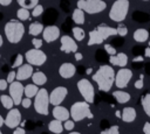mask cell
<instances>
[{
    "instance_id": "obj_1",
    "label": "cell",
    "mask_w": 150,
    "mask_h": 134,
    "mask_svg": "<svg viewBox=\"0 0 150 134\" xmlns=\"http://www.w3.org/2000/svg\"><path fill=\"white\" fill-rule=\"evenodd\" d=\"M93 80L97 84V87L102 92L110 91L112 84L115 83V71L112 66L103 64L101 65L97 71L93 75Z\"/></svg>"
},
{
    "instance_id": "obj_2",
    "label": "cell",
    "mask_w": 150,
    "mask_h": 134,
    "mask_svg": "<svg viewBox=\"0 0 150 134\" xmlns=\"http://www.w3.org/2000/svg\"><path fill=\"white\" fill-rule=\"evenodd\" d=\"M5 35L9 43H19L25 34V26L19 20H11L5 24Z\"/></svg>"
},
{
    "instance_id": "obj_3",
    "label": "cell",
    "mask_w": 150,
    "mask_h": 134,
    "mask_svg": "<svg viewBox=\"0 0 150 134\" xmlns=\"http://www.w3.org/2000/svg\"><path fill=\"white\" fill-rule=\"evenodd\" d=\"M129 0H116L109 12V17L111 21L122 22L125 20L129 12Z\"/></svg>"
},
{
    "instance_id": "obj_4",
    "label": "cell",
    "mask_w": 150,
    "mask_h": 134,
    "mask_svg": "<svg viewBox=\"0 0 150 134\" xmlns=\"http://www.w3.org/2000/svg\"><path fill=\"white\" fill-rule=\"evenodd\" d=\"M70 117L74 121H81L86 118L91 119L94 115L90 111V106L89 103L87 101H76L71 105L70 110H69Z\"/></svg>"
},
{
    "instance_id": "obj_5",
    "label": "cell",
    "mask_w": 150,
    "mask_h": 134,
    "mask_svg": "<svg viewBox=\"0 0 150 134\" xmlns=\"http://www.w3.org/2000/svg\"><path fill=\"white\" fill-rule=\"evenodd\" d=\"M49 93L46 89H40L38 93L35 94L34 99V110L38 114L41 115H48V108H49Z\"/></svg>"
},
{
    "instance_id": "obj_6",
    "label": "cell",
    "mask_w": 150,
    "mask_h": 134,
    "mask_svg": "<svg viewBox=\"0 0 150 134\" xmlns=\"http://www.w3.org/2000/svg\"><path fill=\"white\" fill-rule=\"evenodd\" d=\"M107 3L103 0H79L77 8L88 14H97L105 9Z\"/></svg>"
},
{
    "instance_id": "obj_7",
    "label": "cell",
    "mask_w": 150,
    "mask_h": 134,
    "mask_svg": "<svg viewBox=\"0 0 150 134\" xmlns=\"http://www.w3.org/2000/svg\"><path fill=\"white\" fill-rule=\"evenodd\" d=\"M77 89L81 93V96L83 97L84 101L91 104L94 103V99H95V91H94V86L93 84L86 79V78H82L77 82Z\"/></svg>"
},
{
    "instance_id": "obj_8",
    "label": "cell",
    "mask_w": 150,
    "mask_h": 134,
    "mask_svg": "<svg viewBox=\"0 0 150 134\" xmlns=\"http://www.w3.org/2000/svg\"><path fill=\"white\" fill-rule=\"evenodd\" d=\"M25 57L30 65H35V66H41L47 61V55L41 49H36V48L27 50Z\"/></svg>"
},
{
    "instance_id": "obj_9",
    "label": "cell",
    "mask_w": 150,
    "mask_h": 134,
    "mask_svg": "<svg viewBox=\"0 0 150 134\" xmlns=\"http://www.w3.org/2000/svg\"><path fill=\"white\" fill-rule=\"evenodd\" d=\"M131 78H132V71L127 68H121L117 71V73H115V85L118 89H124L128 86Z\"/></svg>"
},
{
    "instance_id": "obj_10",
    "label": "cell",
    "mask_w": 150,
    "mask_h": 134,
    "mask_svg": "<svg viewBox=\"0 0 150 134\" xmlns=\"http://www.w3.org/2000/svg\"><path fill=\"white\" fill-rule=\"evenodd\" d=\"M23 89L25 86L18 80V82H12L9 84V96L14 101V105L21 104L22 96H23Z\"/></svg>"
},
{
    "instance_id": "obj_11",
    "label": "cell",
    "mask_w": 150,
    "mask_h": 134,
    "mask_svg": "<svg viewBox=\"0 0 150 134\" xmlns=\"http://www.w3.org/2000/svg\"><path fill=\"white\" fill-rule=\"evenodd\" d=\"M68 94V90L64 86H57L49 93V103L53 106L61 105V103L64 100V98Z\"/></svg>"
},
{
    "instance_id": "obj_12",
    "label": "cell",
    "mask_w": 150,
    "mask_h": 134,
    "mask_svg": "<svg viewBox=\"0 0 150 134\" xmlns=\"http://www.w3.org/2000/svg\"><path fill=\"white\" fill-rule=\"evenodd\" d=\"M21 122V113L18 108H11L5 118V125L8 128H16Z\"/></svg>"
},
{
    "instance_id": "obj_13",
    "label": "cell",
    "mask_w": 150,
    "mask_h": 134,
    "mask_svg": "<svg viewBox=\"0 0 150 134\" xmlns=\"http://www.w3.org/2000/svg\"><path fill=\"white\" fill-rule=\"evenodd\" d=\"M60 41H61L60 50H61L62 52L69 54V52H76V51H77V44H76L75 40L71 38L70 36L63 35Z\"/></svg>"
},
{
    "instance_id": "obj_14",
    "label": "cell",
    "mask_w": 150,
    "mask_h": 134,
    "mask_svg": "<svg viewBox=\"0 0 150 134\" xmlns=\"http://www.w3.org/2000/svg\"><path fill=\"white\" fill-rule=\"evenodd\" d=\"M42 37L47 43H52L60 37V29L56 26H47L42 30Z\"/></svg>"
},
{
    "instance_id": "obj_15",
    "label": "cell",
    "mask_w": 150,
    "mask_h": 134,
    "mask_svg": "<svg viewBox=\"0 0 150 134\" xmlns=\"http://www.w3.org/2000/svg\"><path fill=\"white\" fill-rule=\"evenodd\" d=\"M34 70H33V65H30L29 63L27 64H22L19 66L18 71H16V80L21 82V80H26L28 79L29 77H32Z\"/></svg>"
},
{
    "instance_id": "obj_16",
    "label": "cell",
    "mask_w": 150,
    "mask_h": 134,
    "mask_svg": "<svg viewBox=\"0 0 150 134\" xmlns=\"http://www.w3.org/2000/svg\"><path fill=\"white\" fill-rule=\"evenodd\" d=\"M76 72V68L74 64L69 63V62H66V63H62L59 68V75L64 78V79H68V78H71Z\"/></svg>"
},
{
    "instance_id": "obj_17",
    "label": "cell",
    "mask_w": 150,
    "mask_h": 134,
    "mask_svg": "<svg viewBox=\"0 0 150 134\" xmlns=\"http://www.w3.org/2000/svg\"><path fill=\"white\" fill-rule=\"evenodd\" d=\"M53 117H54V119H56V120L66 121V120L69 119L70 113H69V111H68L66 107H63V106H61V105H56V106H54V108H53Z\"/></svg>"
},
{
    "instance_id": "obj_18",
    "label": "cell",
    "mask_w": 150,
    "mask_h": 134,
    "mask_svg": "<svg viewBox=\"0 0 150 134\" xmlns=\"http://www.w3.org/2000/svg\"><path fill=\"white\" fill-rule=\"evenodd\" d=\"M109 62L112 65H117L120 68H125V65L128 64V56L124 52H118L116 55L109 56Z\"/></svg>"
},
{
    "instance_id": "obj_19",
    "label": "cell",
    "mask_w": 150,
    "mask_h": 134,
    "mask_svg": "<svg viewBox=\"0 0 150 134\" xmlns=\"http://www.w3.org/2000/svg\"><path fill=\"white\" fill-rule=\"evenodd\" d=\"M136 110L131 106H127L122 110V115H121V119L124 121V122H132L135 119H136Z\"/></svg>"
},
{
    "instance_id": "obj_20",
    "label": "cell",
    "mask_w": 150,
    "mask_h": 134,
    "mask_svg": "<svg viewBox=\"0 0 150 134\" xmlns=\"http://www.w3.org/2000/svg\"><path fill=\"white\" fill-rule=\"evenodd\" d=\"M96 29L101 33V35L103 36L104 40H107V38L110 37V36L117 35V30H116V28L109 27V26H107V24H98V26L96 27Z\"/></svg>"
},
{
    "instance_id": "obj_21",
    "label": "cell",
    "mask_w": 150,
    "mask_h": 134,
    "mask_svg": "<svg viewBox=\"0 0 150 134\" xmlns=\"http://www.w3.org/2000/svg\"><path fill=\"white\" fill-rule=\"evenodd\" d=\"M103 41H105L103 38V36L101 35V33L97 29H94L91 31H89V40H88V45H94V44H101L103 43Z\"/></svg>"
},
{
    "instance_id": "obj_22",
    "label": "cell",
    "mask_w": 150,
    "mask_h": 134,
    "mask_svg": "<svg viewBox=\"0 0 150 134\" xmlns=\"http://www.w3.org/2000/svg\"><path fill=\"white\" fill-rule=\"evenodd\" d=\"M149 36H150L149 31H148L146 29H144V28H138V29H136V30L134 31V34H132L134 40H135L136 42H139V43L145 42V41L149 38Z\"/></svg>"
},
{
    "instance_id": "obj_23",
    "label": "cell",
    "mask_w": 150,
    "mask_h": 134,
    "mask_svg": "<svg viewBox=\"0 0 150 134\" xmlns=\"http://www.w3.org/2000/svg\"><path fill=\"white\" fill-rule=\"evenodd\" d=\"M48 129H49L52 133H54V134H61L64 128H63L62 121L54 119V120H52V121L48 124Z\"/></svg>"
},
{
    "instance_id": "obj_24",
    "label": "cell",
    "mask_w": 150,
    "mask_h": 134,
    "mask_svg": "<svg viewBox=\"0 0 150 134\" xmlns=\"http://www.w3.org/2000/svg\"><path fill=\"white\" fill-rule=\"evenodd\" d=\"M112 97L115 98V100L118 104H125L130 100V94L128 92H124V91H114Z\"/></svg>"
},
{
    "instance_id": "obj_25",
    "label": "cell",
    "mask_w": 150,
    "mask_h": 134,
    "mask_svg": "<svg viewBox=\"0 0 150 134\" xmlns=\"http://www.w3.org/2000/svg\"><path fill=\"white\" fill-rule=\"evenodd\" d=\"M32 80L35 85L38 86H41L43 84L47 83V76L42 72V71H38V72H33L32 75Z\"/></svg>"
},
{
    "instance_id": "obj_26",
    "label": "cell",
    "mask_w": 150,
    "mask_h": 134,
    "mask_svg": "<svg viewBox=\"0 0 150 134\" xmlns=\"http://www.w3.org/2000/svg\"><path fill=\"white\" fill-rule=\"evenodd\" d=\"M43 28H45V27H43V24H42L41 22L35 21V22H32V23H30L28 31H29V34H30V35H33V36H38L39 34H41V33H42Z\"/></svg>"
},
{
    "instance_id": "obj_27",
    "label": "cell",
    "mask_w": 150,
    "mask_h": 134,
    "mask_svg": "<svg viewBox=\"0 0 150 134\" xmlns=\"http://www.w3.org/2000/svg\"><path fill=\"white\" fill-rule=\"evenodd\" d=\"M71 19H73V21H74L75 23H77V24H83V23H84V13H83V10L80 9V8L74 9V12H73V14H71Z\"/></svg>"
},
{
    "instance_id": "obj_28",
    "label": "cell",
    "mask_w": 150,
    "mask_h": 134,
    "mask_svg": "<svg viewBox=\"0 0 150 134\" xmlns=\"http://www.w3.org/2000/svg\"><path fill=\"white\" fill-rule=\"evenodd\" d=\"M141 105H142V108H143L144 113L150 118V93H146V94L142 96Z\"/></svg>"
},
{
    "instance_id": "obj_29",
    "label": "cell",
    "mask_w": 150,
    "mask_h": 134,
    "mask_svg": "<svg viewBox=\"0 0 150 134\" xmlns=\"http://www.w3.org/2000/svg\"><path fill=\"white\" fill-rule=\"evenodd\" d=\"M39 89H38V85H35L34 83L33 84H28L25 86L23 89V94L27 97V98H33L35 97V94L38 93Z\"/></svg>"
},
{
    "instance_id": "obj_30",
    "label": "cell",
    "mask_w": 150,
    "mask_h": 134,
    "mask_svg": "<svg viewBox=\"0 0 150 134\" xmlns=\"http://www.w3.org/2000/svg\"><path fill=\"white\" fill-rule=\"evenodd\" d=\"M0 101H1L2 106H4L5 108H7V110L13 108V106H14V101H13V99L11 98V96L2 94V96L0 97Z\"/></svg>"
},
{
    "instance_id": "obj_31",
    "label": "cell",
    "mask_w": 150,
    "mask_h": 134,
    "mask_svg": "<svg viewBox=\"0 0 150 134\" xmlns=\"http://www.w3.org/2000/svg\"><path fill=\"white\" fill-rule=\"evenodd\" d=\"M16 1L20 5V7H23V8H27V9L34 8L39 3V0H16Z\"/></svg>"
},
{
    "instance_id": "obj_32",
    "label": "cell",
    "mask_w": 150,
    "mask_h": 134,
    "mask_svg": "<svg viewBox=\"0 0 150 134\" xmlns=\"http://www.w3.org/2000/svg\"><path fill=\"white\" fill-rule=\"evenodd\" d=\"M16 16H18V19H19L20 21H25V20H28V19L30 17V13H29V9H27V8H23V7L19 8V9H18V12H16Z\"/></svg>"
},
{
    "instance_id": "obj_33",
    "label": "cell",
    "mask_w": 150,
    "mask_h": 134,
    "mask_svg": "<svg viewBox=\"0 0 150 134\" xmlns=\"http://www.w3.org/2000/svg\"><path fill=\"white\" fill-rule=\"evenodd\" d=\"M71 31H73V36H74V38L76 40V41H82L83 38H84V36H86V33H84V30L82 29V28H80V27H74L73 29H71Z\"/></svg>"
},
{
    "instance_id": "obj_34",
    "label": "cell",
    "mask_w": 150,
    "mask_h": 134,
    "mask_svg": "<svg viewBox=\"0 0 150 134\" xmlns=\"http://www.w3.org/2000/svg\"><path fill=\"white\" fill-rule=\"evenodd\" d=\"M132 19L136 20V21H142V22H145L149 20V15L143 13V12H135L132 14Z\"/></svg>"
},
{
    "instance_id": "obj_35",
    "label": "cell",
    "mask_w": 150,
    "mask_h": 134,
    "mask_svg": "<svg viewBox=\"0 0 150 134\" xmlns=\"http://www.w3.org/2000/svg\"><path fill=\"white\" fill-rule=\"evenodd\" d=\"M42 13H43V6H42V5H40V3H38V5L33 8V10H32V15H33L34 17L40 16Z\"/></svg>"
},
{
    "instance_id": "obj_36",
    "label": "cell",
    "mask_w": 150,
    "mask_h": 134,
    "mask_svg": "<svg viewBox=\"0 0 150 134\" xmlns=\"http://www.w3.org/2000/svg\"><path fill=\"white\" fill-rule=\"evenodd\" d=\"M116 30H117V35L121 36V37H124V36L128 34V28H127L125 26H123V24H120V26L116 28Z\"/></svg>"
},
{
    "instance_id": "obj_37",
    "label": "cell",
    "mask_w": 150,
    "mask_h": 134,
    "mask_svg": "<svg viewBox=\"0 0 150 134\" xmlns=\"http://www.w3.org/2000/svg\"><path fill=\"white\" fill-rule=\"evenodd\" d=\"M104 50H105V52H107L109 56H111V55H116V54H117L116 48L112 47L111 44H104Z\"/></svg>"
},
{
    "instance_id": "obj_38",
    "label": "cell",
    "mask_w": 150,
    "mask_h": 134,
    "mask_svg": "<svg viewBox=\"0 0 150 134\" xmlns=\"http://www.w3.org/2000/svg\"><path fill=\"white\" fill-rule=\"evenodd\" d=\"M22 62H23V57L19 54V55H16L15 61H14V63L12 64V66H13V68H19L20 65H22Z\"/></svg>"
},
{
    "instance_id": "obj_39",
    "label": "cell",
    "mask_w": 150,
    "mask_h": 134,
    "mask_svg": "<svg viewBox=\"0 0 150 134\" xmlns=\"http://www.w3.org/2000/svg\"><path fill=\"white\" fill-rule=\"evenodd\" d=\"M63 128L66 129V131H73V128H74V120H66V121H63Z\"/></svg>"
},
{
    "instance_id": "obj_40",
    "label": "cell",
    "mask_w": 150,
    "mask_h": 134,
    "mask_svg": "<svg viewBox=\"0 0 150 134\" xmlns=\"http://www.w3.org/2000/svg\"><path fill=\"white\" fill-rule=\"evenodd\" d=\"M107 133L108 134H121L120 133V127L117 125H114V126H111L107 129Z\"/></svg>"
},
{
    "instance_id": "obj_41",
    "label": "cell",
    "mask_w": 150,
    "mask_h": 134,
    "mask_svg": "<svg viewBox=\"0 0 150 134\" xmlns=\"http://www.w3.org/2000/svg\"><path fill=\"white\" fill-rule=\"evenodd\" d=\"M143 78H144V75H139V79H137V80L135 82V87H136V89H138V90L143 89V85H144Z\"/></svg>"
},
{
    "instance_id": "obj_42",
    "label": "cell",
    "mask_w": 150,
    "mask_h": 134,
    "mask_svg": "<svg viewBox=\"0 0 150 134\" xmlns=\"http://www.w3.org/2000/svg\"><path fill=\"white\" fill-rule=\"evenodd\" d=\"M32 44L34 45V48L40 49V48L42 47V40H41V38H38V37H34V38L32 40Z\"/></svg>"
},
{
    "instance_id": "obj_43",
    "label": "cell",
    "mask_w": 150,
    "mask_h": 134,
    "mask_svg": "<svg viewBox=\"0 0 150 134\" xmlns=\"http://www.w3.org/2000/svg\"><path fill=\"white\" fill-rule=\"evenodd\" d=\"M16 78V71H9V73L7 75V78H6V80H7V83H12V82H14V79Z\"/></svg>"
},
{
    "instance_id": "obj_44",
    "label": "cell",
    "mask_w": 150,
    "mask_h": 134,
    "mask_svg": "<svg viewBox=\"0 0 150 134\" xmlns=\"http://www.w3.org/2000/svg\"><path fill=\"white\" fill-rule=\"evenodd\" d=\"M21 105H22V107L23 108H29L30 107V105H32V100H30V98H22V100H21Z\"/></svg>"
},
{
    "instance_id": "obj_45",
    "label": "cell",
    "mask_w": 150,
    "mask_h": 134,
    "mask_svg": "<svg viewBox=\"0 0 150 134\" xmlns=\"http://www.w3.org/2000/svg\"><path fill=\"white\" fill-rule=\"evenodd\" d=\"M143 133L144 134H150V122H145L143 125Z\"/></svg>"
},
{
    "instance_id": "obj_46",
    "label": "cell",
    "mask_w": 150,
    "mask_h": 134,
    "mask_svg": "<svg viewBox=\"0 0 150 134\" xmlns=\"http://www.w3.org/2000/svg\"><path fill=\"white\" fill-rule=\"evenodd\" d=\"M8 86V83L6 79H0V90H6Z\"/></svg>"
},
{
    "instance_id": "obj_47",
    "label": "cell",
    "mask_w": 150,
    "mask_h": 134,
    "mask_svg": "<svg viewBox=\"0 0 150 134\" xmlns=\"http://www.w3.org/2000/svg\"><path fill=\"white\" fill-rule=\"evenodd\" d=\"M143 61H144V57H143L142 55H137V56H135V57L132 58V62H134V63H138V62L142 63Z\"/></svg>"
},
{
    "instance_id": "obj_48",
    "label": "cell",
    "mask_w": 150,
    "mask_h": 134,
    "mask_svg": "<svg viewBox=\"0 0 150 134\" xmlns=\"http://www.w3.org/2000/svg\"><path fill=\"white\" fill-rule=\"evenodd\" d=\"M13 134H26V131L22 128V127H16L15 129H14V132H13Z\"/></svg>"
},
{
    "instance_id": "obj_49",
    "label": "cell",
    "mask_w": 150,
    "mask_h": 134,
    "mask_svg": "<svg viewBox=\"0 0 150 134\" xmlns=\"http://www.w3.org/2000/svg\"><path fill=\"white\" fill-rule=\"evenodd\" d=\"M74 57H75L76 61H81V59L83 58V55H82L81 52H77V51H76V52H74Z\"/></svg>"
},
{
    "instance_id": "obj_50",
    "label": "cell",
    "mask_w": 150,
    "mask_h": 134,
    "mask_svg": "<svg viewBox=\"0 0 150 134\" xmlns=\"http://www.w3.org/2000/svg\"><path fill=\"white\" fill-rule=\"evenodd\" d=\"M13 0H0V6H8L12 3Z\"/></svg>"
},
{
    "instance_id": "obj_51",
    "label": "cell",
    "mask_w": 150,
    "mask_h": 134,
    "mask_svg": "<svg viewBox=\"0 0 150 134\" xmlns=\"http://www.w3.org/2000/svg\"><path fill=\"white\" fill-rule=\"evenodd\" d=\"M143 55H144L145 57H149V58H150V47H148V48H145V49L143 50Z\"/></svg>"
},
{
    "instance_id": "obj_52",
    "label": "cell",
    "mask_w": 150,
    "mask_h": 134,
    "mask_svg": "<svg viewBox=\"0 0 150 134\" xmlns=\"http://www.w3.org/2000/svg\"><path fill=\"white\" fill-rule=\"evenodd\" d=\"M115 115H116L117 118H120V119H121V115H122V112H120V111H116V112H115Z\"/></svg>"
},
{
    "instance_id": "obj_53",
    "label": "cell",
    "mask_w": 150,
    "mask_h": 134,
    "mask_svg": "<svg viewBox=\"0 0 150 134\" xmlns=\"http://www.w3.org/2000/svg\"><path fill=\"white\" fill-rule=\"evenodd\" d=\"M4 124H5V119H4V118L1 117V114H0V127H1Z\"/></svg>"
},
{
    "instance_id": "obj_54",
    "label": "cell",
    "mask_w": 150,
    "mask_h": 134,
    "mask_svg": "<svg viewBox=\"0 0 150 134\" xmlns=\"http://www.w3.org/2000/svg\"><path fill=\"white\" fill-rule=\"evenodd\" d=\"M91 72H93V69H91V68H89V69H87V72H86V73H88V75H90Z\"/></svg>"
},
{
    "instance_id": "obj_55",
    "label": "cell",
    "mask_w": 150,
    "mask_h": 134,
    "mask_svg": "<svg viewBox=\"0 0 150 134\" xmlns=\"http://www.w3.org/2000/svg\"><path fill=\"white\" fill-rule=\"evenodd\" d=\"M2 44H4V40H2V36L0 35V47H1Z\"/></svg>"
},
{
    "instance_id": "obj_56",
    "label": "cell",
    "mask_w": 150,
    "mask_h": 134,
    "mask_svg": "<svg viewBox=\"0 0 150 134\" xmlns=\"http://www.w3.org/2000/svg\"><path fill=\"white\" fill-rule=\"evenodd\" d=\"M100 134H108V133H107V129H103V131H102Z\"/></svg>"
},
{
    "instance_id": "obj_57",
    "label": "cell",
    "mask_w": 150,
    "mask_h": 134,
    "mask_svg": "<svg viewBox=\"0 0 150 134\" xmlns=\"http://www.w3.org/2000/svg\"><path fill=\"white\" fill-rule=\"evenodd\" d=\"M146 69H148V72L150 73V64H148V65H146Z\"/></svg>"
},
{
    "instance_id": "obj_58",
    "label": "cell",
    "mask_w": 150,
    "mask_h": 134,
    "mask_svg": "<svg viewBox=\"0 0 150 134\" xmlns=\"http://www.w3.org/2000/svg\"><path fill=\"white\" fill-rule=\"evenodd\" d=\"M69 134H81V133H79V132H70Z\"/></svg>"
},
{
    "instance_id": "obj_59",
    "label": "cell",
    "mask_w": 150,
    "mask_h": 134,
    "mask_svg": "<svg viewBox=\"0 0 150 134\" xmlns=\"http://www.w3.org/2000/svg\"><path fill=\"white\" fill-rule=\"evenodd\" d=\"M0 134H2V132H1V131H0Z\"/></svg>"
},
{
    "instance_id": "obj_60",
    "label": "cell",
    "mask_w": 150,
    "mask_h": 134,
    "mask_svg": "<svg viewBox=\"0 0 150 134\" xmlns=\"http://www.w3.org/2000/svg\"><path fill=\"white\" fill-rule=\"evenodd\" d=\"M149 47H150V41H149Z\"/></svg>"
},
{
    "instance_id": "obj_61",
    "label": "cell",
    "mask_w": 150,
    "mask_h": 134,
    "mask_svg": "<svg viewBox=\"0 0 150 134\" xmlns=\"http://www.w3.org/2000/svg\"><path fill=\"white\" fill-rule=\"evenodd\" d=\"M143 1H149V0H143Z\"/></svg>"
},
{
    "instance_id": "obj_62",
    "label": "cell",
    "mask_w": 150,
    "mask_h": 134,
    "mask_svg": "<svg viewBox=\"0 0 150 134\" xmlns=\"http://www.w3.org/2000/svg\"><path fill=\"white\" fill-rule=\"evenodd\" d=\"M42 134H46V133H42Z\"/></svg>"
}]
</instances>
